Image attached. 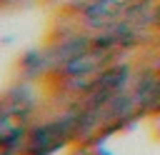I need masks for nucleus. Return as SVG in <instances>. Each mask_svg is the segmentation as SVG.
Segmentation results:
<instances>
[{
	"mask_svg": "<svg viewBox=\"0 0 160 155\" xmlns=\"http://www.w3.org/2000/svg\"><path fill=\"white\" fill-rule=\"evenodd\" d=\"M152 18H155V22H158V25H160V5H158V8H155V12H152Z\"/></svg>",
	"mask_w": 160,
	"mask_h": 155,
	"instance_id": "f03ea898",
	"label": "nucleus"
},
{
	"mask_svg": "<svg viewBox=\"0 0 160 155\" xmlns=\"http://www.w3.org/2000/svg\"><path fill=\"white\" fill-rule=\"evenodd\" d=\"M112 45H118V35L115 32H100V35H95L92 38V48H98V50H110Z\"/></svg>",
	"mask_w": 160,
	"mask_h": 155,
	"instance_id": "f257e3e1",
	"label": "nucleus"
},
{
	"mask_svg": "<svg viewBox=\"0 0 160 155\" xmlns=\"http://www.w3.org/2000/svg\"><path fill=\"white\" fill-rule=\"evenodd\" d=\"M10 2H15V0H0V5H10Z\"/></svg>",
	"mask_w": 160,
	"mask_h": 155,
	"instance_id": "7ed1b4c3",
	"label": "nucleus"
}]
</instances>
